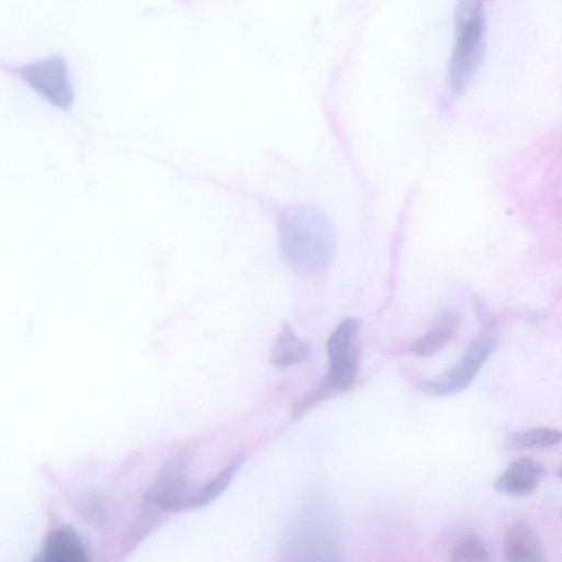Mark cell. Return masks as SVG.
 Here are the masks:
<instances>
[{
    "instance_id": "6da1fadb",
    "label": "cell",
    "mask_w": 562,
    "mask_h": 562,
    "mask_svg": "<svg viewBox=\"0 0 562 562\" xmlns=\"http://www.w3.org/2000/svg\"><path fill=\"white\" fill-rule=\"evenodd\" d=\"M241 194L273 215L280 249L291 267L307 274H319L330 267L337 248L336 231L318 204L293 198L282 188H247Z\"/></svg>"
},
{
    "instance_id": "7a4b0ae2",
    "label": "cell",
    "mask_w": 562,
    "mask_h": 562,
    "mask_svg": "<svg viewBox=\"0 0 562 562\" xmlns=\"http://www.w3.org/2000/svg\"><path fill=\"white\" fill-rule=\"evenodd\" d=\"M359 331L357 318L342 319L327 339L329 368L324 380L311 393L300 397L291 408L292 418H299L318 403L349 390L359 369Z\"/></svg>"
},
{
    "instance_id": "3957f363",
    "label": "cell",
    "mask_w": 562,
    "mask_h": 562,
    "mask_svg": "<svg viewBox=\"0 0 562 562\" xmlns=\"http://www.w3.org/2000/svg\"><path fill=\"white\" fill-rule=\"evenodd\" d=\"M485 12L481 1H459L454 8V46L448 67L453 93H463L475 77L484 54Z\"/></svg>"
},
{
    "instance_id": "277c9868",
    "label": "cell",
    "mask_w": 562,
    "mask_h": 562,
    "mask_svg": "<svg viewBox=\"0 0 562 562\" xmlns=\"http://www.w3.org/2000/svg\"><path fill=\"white\" fill-rule=\"evenodd\" d=\"M0 70L24 83L52 106L71 112L76 89L69 61L63 54L52 53L23 63L0 57Z\"/></svg>"
},
{
    "instance_id": "5b68a950",
    "label": "cell",
    "mask_w": 562,
    "mask_h": 562,
    "mask_svg": "<svg viewBox=\"0 0 562 562\" xmlns=\"http://www.w3.org/2000/svg\"><path fill=\"white\" fill-rule=\"evenodd\" d=\"M496 337L492 333L477 335L457 362L443 372L416 382V387L430 396H449L467 389L492 355Z\"/></svg>"
},
{
    "instance_id": "8992f818",
    "label": "cell",
    "mask_w": 562,
    "mask_h": 562,
    "mask_svg": "<svg viewBox=\"0 0 562 562\" xmlns=\"http://www.w3.org/2000/svg\"><path fill=\"white\" fill-rule=\"evenodd\" d=\"M191 457L188 452L173 453L164 463L144 498L164 513L186 510L189 491Z\"/></svg>"
},
{
    "instance_id": "52a82bcc",
    "label": "cell",
    "mask_w": 562,
    "mask_h": 562,
    "mask_svg": "<svg viewBox=\"0 0 562 562\" xmlns=\"http://www.w3.org/2000/svg\"><path fill=\"white\" fill-rule=\"evenodd\" d=\"M546 476V468L530 458L514 460L494 481V488L510 496L532 494Z\"/></svg>"
},
{
    "instance_id": "ba28073f",
    "label": "cell",
    "mask_w": 562,
    "mask_h": 562,
    "mask_svg": "<svg viewBox=\"0 0 562 562\" xmlns=\"http://www.w3.org/2000/svg\"><path fill=\"white\" fill-rule=\"evenodd\" d=\"M504 562H548L542 542L524 519L510 524L504 536Z\"/></svg>"
},
{
    "instance_id": "9c48e42d",
    "label": "cell",
    "mask_w": 562,
    "mask_h": 562,
    "mask_svg": "<svg viewBox=\"0 0 562 562\" xmlns=\"http://www.w3.org/2000/svg\"><path fill=\"white\" fill-rule=\"evenodd\" d=\"M32 562H89L87 550L70 527L52 530Z\"/></svg>"
},
{
    "instance_id": "30bf717a",
    "label": "cell",
    "mask_w": 562,
    "mask_h": 562,
    "mask_svg": "<svg viewBox=\"0 0 562 562\" xmlns=\"http://www.w3.org/2000/svg\"><path fill=\"white\" fill-rule=\"evenodd\" d=\"M460 324L461 316L458 311L453 308L441 311L429 330L412 344L411 351L419 358L436 355L454 339Z\"/></svg>"
},
{
    "instance_id": "8fae6325",
    "label": "cell",
    "mask_w": 562,
    "mask_h": 562,
    "mask_svg": "<svg viewBox=\"0 0 562 562\" xmlns=\"http://www.w3.org/2000/svg\"><path fill=\"white\" fill-rule=\"evenodd\" d=\"M310 356V345L293 333L289 324L283 323L272 344L270 362L279 368H288L305 361Z\"/></svg>"
},
{
    "instance_id": "7c38bea8",
    "label": "cell",
    "mask_w": 562,
    "mask_h": 562,
    "mask_svg": "<svg viewBox=\"0 0 562 562\" xmlns=\"http://www.w3.org/2000/svg\"><path fill=\"white\" fill-rule=\"evenodd\" d=\"M241 463V459L234 460L202 486L191 491L187 498L186 510L202 508L218 497L229 485Z\"/></svg>"
},
{
    "instance_id": "4fadbf2b",
    "label": "cell",
    "mask_w": 562,
    "mask_h": 562,
    "mask_svg": "<svg viewBox=\"0 0 562 562\" xmlns=\"http://www.w3.org/2000/svg\"><path fill=\"white\" fill-rule=\"evenodd\" d=\"M562 439L560 430L550 427H535L510 434L507 446L510 449H538L558 445Z\"/></svg>"
},
{
    "instance_id": "5bb4252c",
    "label": "cell",
    "mask_w": 562,
    "mask_h": 562,
    "mask_svg": "<svg viewBox=\"0 0 562 562\" xmlns=\"http://www.w3.org/2000/svg\"><path fill=\"white\" fill-rule=\"evenodd\" d=\"M166 514L154 504L144 498L127 536V547H135L142 542L157 527Z\"/></svg>"
},
{
    "instance_id": "9a60e30c",
    "label": "cell",
    "mask_w": 562,
    "mask_h": 562,
    "mask_svg": "<svg viewBox=\"0 0 562 562\" xmlns=\"http://www.w3.org/2000/svg\"><path fill=\"white\" fill-rule=\"evenodd\" d=\"M451 562H493L491 552L476 537L459 540L451 551Z\"/></svg>"
}]
</instances>
